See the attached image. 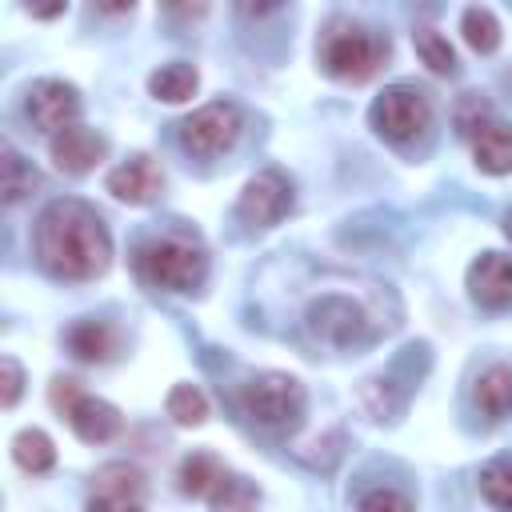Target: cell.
I'll return each instance as SVG.
<instances>
[{"label":"cell","mask_w":512,"mask_h":512,"mask_svg":"<svg viewBox=\"0 0 512 512\" xmlns=\"http://www.w3.org/2000/svg\"><path fill=\"white\" fill-rule=\"evenodd\" d=\"M36 256L56 280H96L112 264V236L84 200H52L36 220Z\"/></svg>","instance_id":"cell-1"},{"label":"cell","mask_w":512,"mask_h":512,"mask_svg":"<svg viewBox=\"0 0 512 512\" xmlns=\"http://www.w3.org/2000/svg\"><path fill=\"white\" fill-rule=\"evenodd\" d=\"M388 60V40L360 24H332L320 40V64L332 80L364 84L372 80Z\"/></svg>","instance_id":"cell-2"},{"label":"cell","mask_w":512,"mask_h":512,"mask_svg":"<svg viewBox=\"0 0 512 512\" xmlns=\"http://www.w3.org/2000/svg\"><path fill=\"white\" fill-rule=\"evenodd\" d=\"M136 272H140V280H148V284H156V288L192 292V288H200V280H204V272H208V256H204V248H196V244H188V240L164 236V240L140 244V252H136Z\"/></svg>","instance_id":"cell-3"},{"label":"cell","mask_w":512,"mask_h":512,"mask_svg":"<svg viewBox=\"0 0 512 512\" xmlns=\"http://www.w3.org/2000/svg\"><path fill=\"white\" fill-rule=\"evenodd\" d=\"M304 384L288 372H256L248 384H240V408L264 428H292L304 416Z\"/></svg>","instance_id":"cell-4"},{"label":"cell","mask_w":512,"mask_h":512,"mask_svg":"<svg viewBox=\"0 0 512 512\" xmlns=\"http://www.w3.org/2000/svg\"><path fill=\"white\" fill-rule=\"evenodd\" d=\"M368 120H372V128H376L384 140L408 144V140H416V136L432 124V104H428V96H424L420 88H412V84H392V88H384V92L372 100Z\"/></svg>","instance_id":"cell-5"},{"label":"cell","mask_w":512,"mask_h":512,"mask_svg":"<svg viewBox=\"0 0 512 512\" xmlns=\"http://www.w3.org/2000/svg\"><path fill=\"white\" fill-rule=\"evenodd\" d=\"M240 128H244L240 108L232 100H212V104H204L180 120V144L192 156H220L236 144Z\"/></svg>","instance_id":"cell-6"},{"label":"cell","mask_w":512,"mask_h":512,"mask_svg":"<svg viewBox=\"0 0 512 512\" xmlns=\"http://www.w3.org/2000/svg\"><path fill=\"white\" fill-rule=\"evenodd\" d=\"M308 328H312V336H320L336 348H352V344L368 340V312L344 292H324L308 304Z\"/></svg>","instance_id":"cell-7"},{"label":"cell","mask_w":512,"mask_h":512,"mask_svg":"<svg viewBox=\"0 0 512 512\" xmlns=\"http://www.w3.org/2000/svg\"><path fill=\"white\" fill-rule=\"evenodd\" d=\"M88 512H144V472L128 460H108L92 476Z\"/></svg>","instance_id":"cell-8"},{"label":"cell","mask_w":512,"mask_h":512,"mask_svg":"<svg viewBox=\"0 0 512 512\" xmlns=\"http://www.w3.org/2000/svg\"><path fill=\"white\" fill-rule=\"evenodd\" d=\"M288 208H292V188H288V180L280 176V172H256L248 184H244V192H240V200H236V212H240V220L244 224H252V228H272V224H280L284 216H288Z\"/></svg>","instance_id":"cell-9"},{"label":"cell","mask_w":512,"mask_h":512,"mask_svg":"<svg viewBox=\"0 0 512 512\" xmlns=\"http://www.w3.org/2000/svg\"><path fill=\"white\" fill-rule=\"evenodd\" d=\"M24 112H28V120L40 132L56 136V132H64V128L76 124V116H80V92L72 84H64V80H36L28 88Z\"/></svg>","instance_id":"cell-10"},{"label":"cell","mask_w":512,"mask_h":512,"mask_svg":"<svg viewBox=\"0 0 512 512\" xmlns=\"http://www.w3.org/2000/svg\"><path fill=\"white\" fill-rule=\"evenodd\" d=\"M468 296L492 312L512 308V252H480L468 264Z\"/></svg>","instance_id":"cell-11"},{"label":"cell","mask_w":512,"mask_h":512,"mask_svg":"<svg viewBox=\"0 0 512 512\" xmlns=\"http://www.w3.org/2000/svg\"><path fill=\"white\" fill-rule=\"evenodd\" d=\"M48 156H52V164H56L60 172L84 176V172H92V168L108 156V140H104L96 128L72 124V128L56 132V136L48 140Z\"/></svg>","instance_id":"cell-12"},{"label":"cell","mask_w":512,"mask_h":512,"mask_svg":"<svg viewBox=\"0 0 512 512\" xmlns=\"http://www.w3.org/2000/svg\"><path fill=\"white\" fill-rule=\"evenodd\" d=\"M104 188H108L116 200H124V204H148V200L164 188V172H160V164H156L152 156L136 152V156H128L124 164H116V168L108 172Z\"/></svg>","instance_id":"cell-13"},{"label":"cell","mask_w":512,"mask_h":512,"mask_svg":"<svg viewBox=\"0 0 512 512\" xmlns=\"http://www.w3.org/2000/svg\"><path fill=\"white\" fill-rule=\"evenodd\" d=\"M64 416H68L72 432H76L84 444H108V440H116L120 428H124L120 408L108 404V400H100V396H88V392H84Z\"/></svg>","instance_id":"cell-14"},{"label":"cell","mask_w":512,"mask_h":512,"mask_svg":"<svg viewBox=\"0 0 512 512\" xmlns=\"http://www.w3.org/2000/svg\"><path fill=\"white\" fill-rule=\"evenodd\" d=\"M472 160L488 176H508L512 172V124L492 120L476 140H472Z\"/></svg>","instance_id":"cell-15"},{"label":"cell","mask_w":512,"mask_h":512,"mask_svg":"<svg viewBox=\"0 0 512 512\" xmlns=\"http://www.w3.org/2000/svg\"><path fill=\"white\" fill-rule=\"evenodd\" d=\"M68 352L84 364H104L116 352V332L104 320H80L68 328Z\"/></svg>","instance_id":"cell-16"},{"label":"cell","mask_w":512,"mask_h":512,"mask_svg":"<svg viewBox=\"0 0 512 512\" xmlns=\"http://www.w3.org/2000/svg\"><path fill=\"white\" fill-rule=\"evenodd\" d=\"M476 404L488 420L512 416V368L508 364H492L480 372L476 380Z\"/></svg>","instance_id":"cell-17"},{"label":"cell","mask_w":512,"mask_h":512,"mask_svg":"<svg viewBox=\"0 0 512 512\" xmlns=\"http://www.w3.org/2000/svg\"><path fill=\"white\" fill-rule=\"evenodd\" d=\"M196 84H200V76H196V68L184 64V60L160 64V68L148 76V92H152L156 100H164V104H184V100L196 92Z\"/></svg>","instance_id":"cell-18"},{"label":"cell","mask_w":512,"mask_h":512,"mask_svg":"<svg viewBox=\"0 0 512 512\" xmlns=\"http://www.w3.org/2000/svg\"><path fill=\"white\" fill-rule=\"evenodd\" d=\"M176 480H180V492H184V496H212L216 484L224 480V464H220L212 452H188V456L180 460Z\"/></svg>","instance_id":"cell-19"},{"label":"cell","mask_w":512,"mask_h":512,"mask_svg":"<svg viewBox=\"0 0 512 512\" xmlns=\"http://www.w3.org/2000/svg\"><path fill=\"white\" fill-rule=\"evenodd\" d=\"M36 184H40L36 168H32L12 144H4V148H0V200H4V204H20Z\"/></svg>","instance_id":"cell-20"},{"label":"cell","mask_w":512,"mask_h":512,"mask_svg":"<svg viewBox=\"0 0 512 512\" xmlns=\"http://www.w3.org/2000/svg\"><path fill=\"white\" fill-rule=\"evenodd\" d=\"M12 460H16L24 472L40 476V472H48V468L56 464V448H52L48 432H40V428H24V432L12 436Z\"/></svg>","instance_id":"cell-21"},{"label":"cell","mask_w":512,"mask_h":512,"mask_svg":"<svg viewBox=\"0 0 512 512\" xmlns=\"http://www.w3.org/2000/svg\"><path fill=\"white\" fill-rule=\"evenodd\" d=\"M460 32H464L468 48L480 52V56H488V52L500 48V20H496V12L484 8V4L464 8V16H460Z\"/></svg>","instance_id":"cell-22"},{"label":"cell","mask_w":512,"mask_h":512,"mask_svg":"<svg viewBox=\"0 0 512 512\" xmlns=\"http://www.w3.org/2000/svg\"><path fill=\"white\" fill-rule=\"evenodd\" d=\"M256 504H260V488L248 476H236V472H224V480L208 496L212 512H256Z\"/></svg>","instance_id":"cell-23"},{"label":"cell","mask_w":512,"mask_h":512,"mask_svg":"<svg viewBox=\"0 0 512 512\" xmlns=\"http://www.w3.org/2000/svg\"><path fill=\"white\" fill-rule=\"evenodd\" d=\"M360 404H364V412H368L372 420H396V416L404 412V392L396 388V380L372 376V380H364V388H360Z\"/></svg>","instance_id":"cell-24"},{"label":"cell","mask_w":512,"mask_h":512,"mask_svg":"<svg viewBox=\"0 0 512 512\" xmlns=\"http://www.w3.org/2000/svg\"><path fill=\"white\" fill-rule=\"evenodd\" d=\"M412 44H416V56L436 72V76H452L456 72V52L448 44V36H440L436 28H416L412 32Z\"/></svg>","instance_id":"cell-25"},{"label":"cell","mask_w":512,"mask_h":512,"mask_svg":"<svg viewBox=\"0 0 512 512\" xmlns=\"http://www.w3.org/2000/svg\"><path fill=\"white\" fill-rule=\"evenodd\" d=\"M492 120H496V116H492L488 96H480V92H460V100H456V108H452V124H456V132H460L464 140H476Z\"/></svg>","instance_id":"cell-26"},{"label":"cell","mask_w":512,"mask_h":512,"mask_svg":"<svg viewBox=\"0 0 512 512\" xmlns=\"http://www.w3.org/2000/svg\"><path fill=\"white\" fill-rule=\"evenodd\" d=\"M164 408H168V416H172L180 428H200V424L208 420V400H204V392L192 388V384H176V388L168 392Z\"/></svg>","instance_id":"cell-27"},{"label":"cell","mask_w":512,"mask_h":512,"mask_svg":"<svg viewBox=\"0 0 512 512\" xmlns=\"http://www.w3.org/2000/svg\"><path fill=\"white\" fill-rule=\"evenodd\" d=\"M480 492L492 508L512 512V460H488L480 468Z\"/></svg>","instance_id":"cell-28"},{"label":"cell","mask_w":512,"mask_h":512,"mask_svg":"<svg viewBox=\"0 0 512 512\" xmlns=\"http://www.w3.org/2000/svg\"><path fill=\"white\" fill-rule=\"evenodd\" d=\"M20 392H24V368H20V360L16 356H0V404L4 408H16Z\"/></svg>","instance_id":"cell-29"},{"label":"cell","mask_w":512,"mask_h":512,"mask_svg":"<svg viewBox=\"0 0 512 512\" xmlns=\"http://www.w3.org/2000/svg\"><path fill=\"white\" fill-rule=\"evenodd\" d=\"M356 512H412V500L392 488H372V492H364Z\"/></svg>","instance_id":"cell-30"},{"label":"cell","mask_w":512,"mask_h":512,"mask_svg":"<svg viewBox=\"0 0 512 512\" xmlns=\"http://www.w3.org/2000/svg\"><path fill=\"white\" fill-rule=\"evenodd\" d=\"M80 396H84V392H80V384H76L72 376H56V380L48 384V404H52L60 416H64Z\"/></svg>","instance_id":"cell-31"},{"label":"cell","mask_w":512,"mask_h":512,"mask_svg":"<svg viewBox=\"0 0 512 512\" xmlns=\"http://www.w3.org/2000/svg\"><path fill=\"white\" fill-rule=\"evenodd\" d=\"M28 12H32V16H44V20H48V16H60V12H64V4H40V8H32V4H28Z\"/></svg>","instance_id":"cell-32"}]
</instances>
